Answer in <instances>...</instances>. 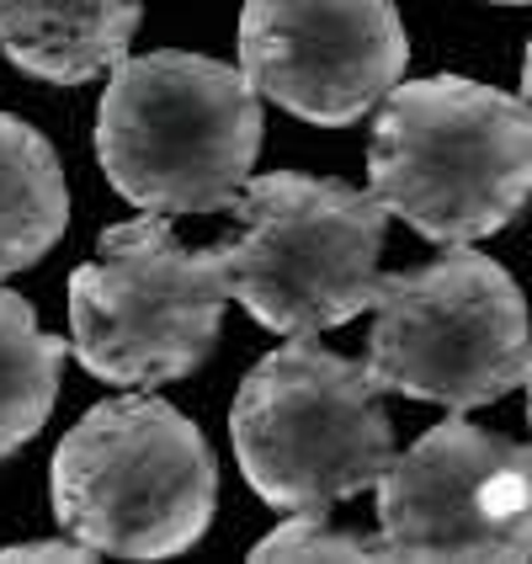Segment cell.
<instances>
[{
	"mask_svg": "<svg viewBox=\"0 0 532 564\" xmlns=\"http://www.w3.org/2000/svg\"><path fill=\"white\" fill-rule=\"evenodd\" d=\"M501 6H532V0H501Z\"/></svg>",
	"mask_w": 532,
	"mask_h": 564,
	"instance_id": "obj_17",
	"label": "cell"
},
{
	"mask_svg": "<svg viewBox=\"0 0 532 564\" xmlns=\"http://www.w3.org/2000/svg\"><path fill=\"white\" fill-rule=\"evenodd\" d=\"M229 442L246 485L278 511H330L373 490L394 464V421L362 362L314 336L261 357L235 405Z\"/></svg>",
	"mask_w": 532,
	"mask_h": 564,
	"instance_id": "obj_4",
	"label": "cell"
},
{
	"mask_svg": "<svg viewBox=\"0 0 532 564\" xmlns=\"http://www.w3.org/2000/svg\"><path fill=\"white\" fill-rule=\"evenodd\" d=\"M389 560H532V447L442 421L378 479Z\"/></svg>",
	"mask_w": 532,
	"mask_h": 564,
	"instance_id": "obj_8",
	"label": "cell"
},
{
	"mask_svg": "<svg viewBox=\"0 0 532 564\" xmlns=\"http://www.w3.org/2000/svg\"><path fill=\"white\" fill-rule=\"evenodd\" d=\"M69 341L48 336L22 293L0 288V458L28 447L59 400Z\"/></svg>",
	"mask_w": 532,
	"mask_h": 564,
	"instance_id": "obj_12",
	"label": "cell"
},
{
	"mask_svg": "<svg viewBox=\"0 0 532 564\" xmlns=\"http://www.w3.org/2000/svg\"><path fill=\"white\" fill-rule=\"evenodd\" d=\"M373 197L437 246H474L528 208L532 112L464 75L410 80L378 101Z\"/></svg>",
	"mask_w": 532,
	"mask_h": 564,
	"instance_id": "obj_2",
	"label": "cell"
},
{
	"mask_svg": "<svg viewBox=\"0 0 532 564\" xmlns=\"http://www.w3.org/2000/svg\"><path fill=\"white\" fill-rule=\"evenodd\" d=\"M261 155V96L246 69L182 48L123 59L96 112V160L144 214H219Z\"/></svg>",
	"mask_w": 532,
	"mask_h": 564,
	"instance_id": "obj_1",
	"label": "cell"
},
{
	"mask_svg": "<svg viewBox=\"0 0 532 564\" xmlns=\"http://www.w3.org/2000/svg\"><path fill=\"white\" fill-rule=\"evenodd\" d=\"M69 192L54 144L32 123L0 112V278L28 272L59 246Z\"/></svg>",
	"mask_w": 532,
	"mask_h": 564,
	"instance_id": "obj_11",
	"label": "cell"
},
{
	"mask_svg": "<svg viewBox=\"0 0 532 564\" xmlns=\"http://www.w3.org/2000/svg\"><path fill=\"white\" fill-rule=\"evenodd\" d=\"M256 564H278V560H389L378 538L346 533V528H330L325 511H293L282 528L261 538L251 549Z\"/></svg>",
	"mask_w": 532,
	"mask_h": 564,
	"instance_id": "obj_13",
	"label": "cell"
},
{
	"mask_svg": "<svg viewBox=\"0 0 532 564\" xmlns=\"http://www.w3.org/2000/svg\"><path fill=\"white\" fill-rule=\"evenodd\" d=\"M522 389H528V426H532V362H528V378H522Z\"/></svg>",
	"mask_w": 532,
	"mask_h": 564,
	"instance_id": "obj_16",
	"label": "cell"
},
{
	"mask_svg": "<svg viewBox=\"0 0 532 564\" xmlns=\"http://www.w3.org/2000/svg\"><path fill=\"white\" fill-rule=\"evenodd\" d=\"M362 368L378 394L447 410L496 405L532 362L528 299L501 261L453 246L447 256L378 282Z\"/></svg>",
	"mask_w": 532,
	"mask_h": 564,
	"instance_id": "obj_7",
	"label": "cell"
},
{
	"mask_svg": "<svg viewBox=\"0 0 532 564\" xmlns=\"http://www.w3.org/2000/svg\"><path fill=\"white\" fill-rule=\"evenodd\" d=\"M410 64L394 0H246L240 69L256 96L319 128L368 118Z\"/></svg>",
	"mask_w": 532,
	"mask_h": 564,
	"instance_id": "obj_9",
	"label": "cell"
},
{
	"mask_svg": "<svg viewBox=\"0 0 532 564\" xmlns=\"http://www.w3.org/2000/svg\"><path fill=\"white\" fill-rule=\"evenodd\" d=\"M214 506V447L155 394L91 405L54 453V517L96 554L176 560L208 533Z\"/></svg>",
	"mask_w": 532,
	"mask_h": 564,
	"instance_id": "obj_3",
	"label": "cell"
},
{
	"mask_svg": "<svg viewBox=\"0 0 532 564\" xmlns=\"http://www.w3.org/2000/svg\"><path fill=\"white\" fill-rule=\"evenodd\" d=\"M240 235L224 246L229 299L278 330L319 336L336 330L378 299V251L389 208L373 192L330 176L272 171L251 176L235 197Z\"/></svg>",
	"mask_w": 532,
	"mask_h": 564,
	"instance_id": "obj_5",
	"label": "cell"
},
{
	"mask_svg": "<svg viewBox=\"0 0 532 564\" xmlns=\"http://www.w3.org/2000/svg\"><path fill=\"white\" fill-rule=\"evenodd\" d=\"M91 564L96 549L91 543H80V538H43V543H11V549H0V564Z\"/></svg>",
	"mask_w": 532,
	"mask_h": 564,
	"instance_id": "obj_14",
	"label": "cell"
},
{
	"mask_svg": "<svg viewBox=\"0 0 532 564\" xmlns=\"http://www.w3.org/2000/svg\"><path fill=\"white\" fill-rule=\"evenodd\" d=\"M224 304V246L187 251L165 214L112 224L69 278V351L101 383L160 389L208 362Z\"/></svg>",
	"mask_w": 532,
	"mask_h": 564,
	"instance_id": "obj_6",
	"label": "cell"
},
{
	"mask_svg": "<svg viewBox=\"0 0 532 564\" xmlns=\"http://www.w3.org/2000/svg\"><path fill=\"white\" fill-rule=\"evenodd\" d=\"M144 0H0V48L54 86H86L128 59Z\"/></svg>",
	"mask_w": 532,
	"mask_h": 564,
	"instance_id": "obj_10",
	"label": "cell"
},
{
	"mask_svg": "<svg viewBox=\"0 0 532 564\" xmlns=\"http://www.w3.org/2000/svg\"><path fill=\"white\" fill-rule=\"evenodd\" d=\"M522 107L532 112V43H528V59H522Z\"/></svg>",
	"mask_w": 532,
	"mask_h": 564,
	"instance_id": "obj_15",
	"label": "cell"
}]
</instances>
